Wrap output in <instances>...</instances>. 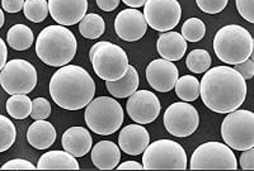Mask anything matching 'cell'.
<instances>
[{
  "instance_id": "6da1fadb",
  "label": "cell",
  "mask_w": 254,
  "mask_h": 171,
  "mask_svg": "<svg viewBox=\"0 0 254 171\" xmlns=\"http://www.w3.org/2000/svg\"><path fill=\"white\" fill-rule=\"evenodd\" d=\"M199 95L203 104L215 113H230L246 100L247 83L233 67L216 66L203 74Z\"/></svg>"
},
{
  "instance_id": "7a4b0ae2",
  "label": "cell",
  "mask_w": 254,
  "mask_h": 171,
  "mask_svg": "<svg viewBox=\"0 0 254 171\" xmlns=\"http://www.w3.org/2000/svg\"><path fill=\"white\" fill-rule=\"evenodd\" d=\"M95 94V83L87 70L78 65L61 66L51 78L50 95L66 110L85 108Z\"/></svg>"
},
{
  "instance_id": "3957f363",
  "label": "cell",
  "mask_w": 254,
  "mask_h": 171,
  "mask_svg": "<svg viewBox=\"0 0 254 171\" xmlns=\"http://www.w3.org/2000/svg\"><path fill=\"white\" fill-rule=\"evenodd\" d=\"M76 38L66 27L49 26L40 32L36 41V53L44 64L61 67L75 57Z\"/></svg>"
},
{
  "instance_id": "277c9868",
  "label": "cell",
  "mask_w": 254,
  "mask_h": 171,
  "mask_svg": "<svg viewBox=\"0 0 254 171\" xmlns=\"http://www.w3.org/2000/svg\"><path fill=\"white\" fill-rule=\"evenodd\" d=\"M253 37L244 27L229 24L216 32L214 51L220 61L237 65L248 60L253 53Z\"/></svg>"
},
{
  "instance_id": "5b68a950",
  "label": "cell",
  "mask_w": 254,
  "mask_h": 171,
  "mask_svg": "<svg viewBox=\"0 0 254 171\" xmlns=\"http://www.w3.org/2000/svg\"><path fill=\"white\" fill-rule=\"evenodd\" d=\"M88 128L101 136H110L120 129L124 123V109L116 99L99 96L87 105L84 113Z\"/></svg>"
},
{
  "instance_id": "8992f818",
  "label": "cell",
  "mask_w": 254,
  "mask_h": 171,
  "mask_svg": "<svg viewBox=\"0 0 254 171\" xmlns=\"http://www.w3.org/2000/svg\"><path fill=\"white\" fill-rule=\"evenodd\" d=\"M89 58L94 73L104 82H116L121 79L130 65L124 49L108 41L97 42L90 48Z\"/></svg>"
},
{
  "instance_id": "52a82bcc",
  "label": "cell",
  "mask_w": 254,
  "mask_h": 171,
  "mask_svg": "<svg viewBox=\"0 0 254 171\" xmlns=\"http://www.w3.org/2000/svg\"><path fill=\"white\" fill-rule=\"evenodd\" d=\"M145 170H185L187 154L182 145L172 139H159L149 143L142 152Z\"/></svg>"
},
{
  "instance_id": "ba28073f",
  "label": "cell",
  "mask_w": 254,
  "mask_h": 171,
  "mask_svg": "<svg viewBox=\"0 0 254 171\" xmlns=\"http://www.w3.org/2000/svg\"><path fill=\"white\" fill-rule=\"evenodd\" d=\"M224 142L235 151L254 147V113L247 109H235L221 123Z\"/></svg>"
},
{
  "instance_id": "9c48e42d",
  "label": "cell",
  "mask_w": 254,
  "mask_h": 171,
  "mask_svg": "<svg viewBox=\"0 0 254 171\" xmlns=\"http://www.w3.org/2000/svg\"><path fill=\"white\" fill-rule=\"evenodd\" d=\"M0 85L9 95L31 93L37 85V70L22 58L10 60L0 71Z\"/></svg>"
},
{
  "instance_id": "30bf717a",
  "label": "cell",
  "mask_w": 254,
  "mask_h": 171,
  "mask_svg": "<svg viewBox=\"0 0 254 171\" xmlns=\"http://www.w3.org/2000/svg\"><path fill=\"white\" fill-rule=\"evenodd\" d=\"M190 170H237L235 154L228 145L206 142L198 146L190 157Z\"/></svg>"
},
{
  "instance_id": "8fae6325",
  "label": "cell",
  "mask_w": 254,
  "mask_h": 171,
  "mask_svg": "<svg viewBox=\"0 0 254 171\" xmlns=\"http://www.w3.org/2000/svg\"><path fill=\"white\" fill-rule=\"evenodd\" d=\"M142 14L147 26L158 32H168L178 26L182 8L177 0H147Z\"/></svg>"
},
{
  "instance_id": "7c38bea8",
  "label": "cell",
  "mask_w": 254,
  "mask_h": 171,
  "mask_svg": "<svg viewBox=\"0 0 254 171\" xmlns=\"http://www.w3.org/2000/svg\"><path fill=\"white\" fill-rule=\"evenodd\" d=\"M199 116L196 108L190 103H173L164 113V127L174 137H188L198 128Z\"/></svg>"
},
{
  "instance_id": "4fadbf2b",
  "label": "cell",
  "mask_w": 254,
  "mask_h": 171,
  "mask_svg": "<svg viewBox=\"0 0 254 171\" xmlns=\"http://www.w3.org/2000/svg\"><path fill=\"white\" fill-rule=\"evenodd\" d=\"M160 109L162 107L158 96L149 90H136L132 95L128 96L126 104L128 117L139 125L154 122L159 117Z\"/></svg>"
},
{
  "instance_id": "5bb4252c",
  "label": "cell",
  "mask_w": 254,
  "mask_h": 171,
  "mask_svg": "<svg viewBox=\"0 0 254 171\" xmlns=\"http://www.w3.org/2000/svg\"><path fill=\"white\" fill-rule=\"evenodd\" d=\"M178 78L179 71L176 64L164 58L154 60L146 67L147 83L154 90L160 93L173 90Z\"/></svg>"
},
{
  "instance_id": "9a60e30c",
  "label": "cell",
  "mask_w": 254,
  "mask_h": 171,
  "mask_svg": "<svg viewBox=\"0 0 254 171\" xmlns=\"http://www.w3.org/2000/svg\"><path fill=\"white\" fill-rule=\"evenodd\" d=\"M115 31L121 40L136 42L141 40L147 31L144 14L137 9H125L115 19Z\"/></svg>"
},
{
  "instance_id": "2e32d148",
  "label": "cell",
  "mask_w": 254,
  "mask_h": 171,
  "mask_svg": "<svg viewBox=\"0 0 254 171\" xmlns=\"http://www.w3.org/2000/svg\"><path fill=\"white\" fill-rule=\"evenodd\" d=\"M52 19L64 27L79 23L87 14L88 0H49Z\"/></svg>"
},
{
  "instance_id": "e0dca14e",
  "label": "cell",
  "mask_w": 254,
  "mask_h": 171,
  "mask_svg": "<svg viewBox=\"0 0 254 171\" xmlns=\"http://www.w3.org/2000/svg\"><path fill=\"white\" fill-rule=\"evenodd\" d=\"M150 143V134L144 125H128L120 132L119 145L125 154L130 156L141 155Z\"/></svg>"
},
{
  "instance_id": "ac0fdd59",
  "label": "cell",
  "mask_w": 254,
  "mask_h": 171,
  "mask_svg": "<svg viewBox=\"0 0 254 171\" xmlns=\"http://www.w3.org/2000/svg\"><path fill=\"white\" fill-rule=\"evenodd\" d=\"M64 150L71 154L74 157H83L92 150L93 138L89 130L84 127L67 128L61 138Z\"/></svg>"
},
{
  "instance_id": "d6986e66",
  "label": "cell",
  "mask_w": 254,
  "mask_h": 171,
  "mask_svg": "<svg viewBox=\"0 0 254 171\" xmlns=\"http://www.w3.org/2000/svg\"><path fill=\"white\" fill-rule=\"evenodd\" d=\"M156 49L162 58L168 61H178L187 51V42L178 32H164L159 36Z\"/></svg>"
},
{
  "instance_id": "ffe728a7",
  "label": "cell",
  "mask_w": 254,
  "mask_h": 171,
  "mask_svg": "<svg viewBox=\"0 0 254 171\" xmlns=\"http://www.w3.org/2000/svg\"><path fill=\"white\" fill-rule=\"evenodd\" d=\"M92 161L99 170H113L121 160V151L112 141H101L92 148Z\"/></svg>"
},
{
  "instance_id": "44dd1931",
  "label": "cell",
  "mask_w": 254,
  "mask_h": 171,
  "mask_svg": "<svg viewBox=\"0 0 254 171\" xmlns=\"http://www.w3.org/2000/svg\"><path fill=\"white\" fill-rule=\"evenodd\" d=\"M27 141L32 147L37 150H46L56 141V129L52 123L45 119H37L29 126L27 130Z\"/></svg>"
},
{
  "instance_id": "7402d4cb",
  "label": "cell",
  "mask_w": 254,
  "mask_h": 171,
  "mask_svg": "<svg viewBox=\"0 0 254 171\" xmlns=\"http://www.w3.org/2000/svg\"><path fill=\"white\" fill-rule=\"evenodd\" d=\"M38 170H79L80 166L76 159L66 151H49L38 160Z\"/></svg>"
},
{
  "instance_id": "603a6c76",
  "label": "cell",
  "mask_w": 254,
  "mask_h": 171,
  "mask_svg": "<svg viewBox=\"0 0 254 171\" xmlns=\"http://www.w3.org/2000/svg\"><path fill=\"white\" fill-rule=\"evenodd\" d=\"M139 74H137L135 67L128 65L126 74L121 79L116 80V82H107L106 86L115 98L122 99L132 95L139 87Z\"/></svg>"
},
{
  "instance_id": "cb8c5ba5",
  "label": "cell",
  "mask_w": 254,
  "mask_h": 171,
  "mask_svg": "<svg viewBox=\"0 0 254 171\" xmlns=\"http://www.w3.org/2000/svg\"><path fill=\"white\" fill-rule=\"evenodd\" d=\"M6 42L15 51H26L35 42V36L26 24H15L6 33Z\"/></svg>"
},
{
  "instance_id": "d4e9b609",
  "label": "cell",
  "mask_w": 254,
  "mask_h": 171,
  "mask_svg": "<svg viewBox=\"0 0 254 171\" xmlns=\"http://www.w3.org/2000/svg\"><path fill=\"white\" fill-rule=\"evenodd\" d=\"M104 31H106V23L103 18L94 13L85 14L79 22V32L88 40H97L103 35Z\"/></svg>"
},
{
  "instance_id": "484cf974",
  "label": "cell",
  "mask_w": 254,
  "mask_h": 171,
  "mask_svg": "<svg viewBox=\"0 0 254 171\" xmlns=\"http://www.w3.org/2000/svg\"><path fill=\"white\" fill-rule=\"evenodd\" d=\"M176 93L182 102H194L199 96L198 79L192 75L178 78L176 83Z\"/></svg>"
},
{
  "instance_id": "4316f807",
  "label": "cell",
  "mask_w": 254,
  "mask_h": 171,
  "mask_svg": "<svg viewBox=\"0 0 254 171\" xmlns=\"http://www.w3.org/2000/svg\"><path fill=\"white\" fill-rule=\"evenodd\" d=\"M6 112L14 119H24L31 116L32 102L27 94L12 95L6 102Z\"/></svg>"
},
{
  "instance_id": "83f0119b",
  "label": "cell",
  "mask_w": 254,
  "mask_h": 171,
  "mask_svg": "<svg viewBox=\"0 0 254 171\" xmlns=\"http://www.w3.org/2000/svg\"><path fill=\"white\" fill-rule=\"evenodd\" d=\"M186 65L190 73L203 74L211 66V56L206 49H193L188 53Z\"/></svg>"
},
{
  "instance_id": "f1b7e54d",
  "label": "cell",
  "mask_w": 254,
  "mask_h": 171,
  "mask_svg": "<svg viewBox=\"0 0 254 171\" xmlns=\"http://www.w3.org/2000/svg\"><path fill=\"white\" fill-rule=\"evenodd\" d=\"M24 15L33 23H41L49 15L47 0H26L23 5Z\"/></svg>"
},
{
  "instance_id": "f546056e",
  "label": "cell",
  "mask_w": 254,
  "mask_h": 171,
  "mask_svg": "<svg viewBox=\"0 0 254 171\" xmlns=\"http://www.w3.org/2000/svg\"><path fill=\"white\" fill-rule=\"evenodd\" d=\"M181 35L188 42H199L206 35L205 23L199 18H190L183 23Z\"/></svg>"
},
{
  "instance_id": "4dcf8cb0",
  "label": "cell",
  "mask_w": 254,
  "mask_h": 171,
  "mask_svg": "<svg viewBox=\"0 0 254 171\" xmlns=\"http://www.w3.org/2000/svg\"><path fill=\"white\" fill-rule=\"evenodd\" d=\"M17 130L14 123L5 116L0 114V152L9 150L15 142Z\"/></svg>"
},
{
  "instance_id": "1f68e13d",
  "label": "cell",
  "mask_w": 254,
  "mask_h": 171,
  "mask_svg": "<svg viewBox=\"0 0 254 171\" xmlns=\"http://www.w3.org/2000/svg\"><path fill=\"white\" fill-rule=\"evenodd\" d=\"M51 114V104L46 98H36L32 100L31 117L35 121L47 119Z\"/></svg>"
},
{
  "instance_id": "d6a6232c",
  "label": "cell",
  "mask_w": 254,
  "mask_h": 171,
  "mask_svg": "<svg viewBox=\"0 0 254 171\" xmlns=\"http://www.w3.org/2000/svg\"><path fill=\"white\" fill-rule=\"evenodd\" d=\"M229 0H196L198 8L207 14H217L228 5Z\"/></svg>"
},
{
  "instance_id": "836d02e7",
  "label": "cell",
  "mask_w": 254,
  "mask_h": 171,
  "mask_svg": "<svg viewBox=\"0 0 254 171\" xmlns=\"http://www.w3.org/2000/svg\"><path fill=\"white\" fill-rule=\"evenodd\" d=\"M235 3H237V9L239 14L247 22L254 23V0H235Z\"/></svg>"
},
{
  "instance_id": "e575fe53",
  "label": "cell",
  "mask_w": 254,
  "mask_h": 171,
  "mask_svg": "<svg viewBox=\"0 0 254 171\" xmlns=\"http://www.w3.org/2000/svg\"><path fill=\"white\" fill-rule=\"evenodd\" d=\"M36 166L23 159H14L1 166V170H33Z\"/></svg>"
},
{
  "instance_id": "d590c367",
  "label": "cell",
  "mask_w": 254,
  "mask_h": 171,
  "mask_svg": "<svg viewBox=\"0 0 254 171\" xmlns=\"http://www.w3.org/2000/svg\"><path fill=\"white\" fill-rule=\"evenodd\" d=\"M234 69L237 70L238 73L244 78V80H251L254 75V61L253 58L249 57L248 60H246L244 62H240V64L234 65Z\"/></svg>"
},
{
  "instance_id": "8d00e7d4",
  "label": "cell",
  "mask_w": 254,
  "mask_h": 171,
  "mask_svg": "<svg viewBox=\"0 0 254 171\" xmlns=\"http://www.w3.org/2000/svg\"><path fill=\"white\" fill-rule=\"evenodd\" d=\"M240 166L243 170H253L254 169V147L243 151L240 155Z\"/></svg>"
},
{
  "instance_id": "74e56055",
  "label": "cell",
  "mask_w": 254,
  "mask_h": 171,
  "mask_svg": "<svg viewBox=\"0 0 254 171\" xmlns=\"http://www.w3.org/2000/svg\"><path fill=\"white\" fill-rule=\"evenodd\" d=\"M26 0H1V6L8 13H18L23 9Z\"/></svg>"
},
{
  "instance_id": "f35d334b",
  "label": "cell",
  "mask_w": 254,
  "mask_h": 171,
  "mask_svg": "<svg viewBox=\"0 0 254 171\" xmlns=\"http://www.w3.org/2000/svg\"><path fill=\"white\" fill-rule=\"evenodd\" d=\"M120 4V0H97V5L104 12H113Z\"/></svg>"
},
{
  "instance_id": "ab89813d",
  "label": "cell",
  "mask_w": 254,
  "mask_h": 171,
  "mask_svg": "<svg viewBox=\"0 0 254 171\" xmlns=\"http://www.w3.org/2000/svg\"><path fill=\"white\" fill-rule=\"evenodd\" d=\"M119 170H142V164H139L137 161H125L121 165H117Z\"/></svg>"
},
{
  "instance_id": "60d3db41",
  "label": "cell",
  "mask_w": 254,
  "mask_h": 171,
  "mask_svg": "<svg viewBox=\"0 0 254 171\" xmlns=\"http://www.w3.org/2000/svg\"><path fill=\"white\" fill-rule=\"evenodd\" d=\"M6 58H8V49H6L5 42L0 38V71L6 64Z\"/></svg>"
},
{
  "instance_id": "b9f144b4",
  "label": "cell",
  "mask_w": 254,
  "mask_h": 171,
  "mask_svg": "<svg viewBox=\"0 0 254 171\" xmlns=\"http://www.w3.org/2000/svg\"><path fill=\"white\" fill-rule=\"evenodd\" d=\"M126 5L131 6V8L136 9V8H140V6L145 5L147 0H122Z\"/></svg>"
},
{
  "instance_id": "7bdbcfd3",
  "label": "cell",
  "mask_w": 254,
  "mask_h": 171,
  "mask_svg": "<svg viewBox=\"0 0 254 171\" xmlns=\"http://www.w3.org/2000/svg\"><path fill=\"white\" fill-rule=\"evenodd\" d=\"M4 21H5V17H4V12L0 9V28L4 26Z\"/></svg>"
}]
</instances>
